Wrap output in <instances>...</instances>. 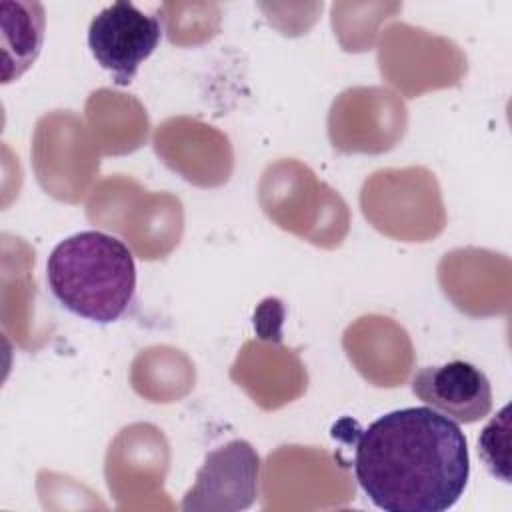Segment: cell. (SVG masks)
<instances>
[{"label":"cell","instance_id":"cell-1","mask_svg":"<svg viewBox=\"0 0 512 512\" xmlns=\"http://www.w3.org/2000/svg\"><path fill=\"white\" fill-rule=\"evenodd\" d=\"M354 476L386 512H446L470 478L468 442L458 422L430 406L392 410L360 432Z\"/></svg>","mask_w":512,"mask_h":512},{"label":"cell","instance_id":"cell-5","mask_svg":"<svg viewBox=\"0 0 512 512\" xmlns=\"http://www.w3.org/2000/svg\"><path fill=\"white\" fill-rule=\"evenodd\" d=\"M412 392L426 406L458 424L478 422L492 410L488 376L464 360L420 368L412 376Z\"/></svg>","mask_w":512,"mask_h":512},{"label":"cell","instance_id":"cell-3","mask_svg":"<svg viewBox=\"0 0 512 512\" xmlns=\"http://www.w3.org/2000/svg\"><path fill=\"white\" fill-rule=\"evenodd\" d=\"M162 26L156 16L138 10L132 2H114L102 8L88 26V48L94 60L126 86L138 66L158 48Z\"/></svg>","mask_w":512,"mask_h":512},{"label":"cell","instance_id":"cell-6","mask_svg":"<svg viewBox=\"0 0 512 512\" xmlns=\"http://www.w3.org/2000/svg\"><path fill=\"white\" fill-rule=\"evenodd\" d=\"M2 38H4V74L2 82L22 76L44 40V8L38 2H2Z\"/></svg>","mask_w":512,"mask_h":512},{"label":"cell","instance_id":"cell-4","mask_svg":"<svg viewBox=\"0 0 512 512\" xmlns=\"http://www.w3.org/2000/svg\"><path fill=\"white\" fill-rule=\"evenodd\" d=\"M260 456L246 440H230L206 454L194 486L184 494L180 508L192 510H244L258 496Z\"/></svg>","mask_w":512,"mask_h":512},{"label":"cell","instance_id":"cell-2","mask_svg":"<svg viewBox=\"0 0 512 512\" xmlns=\"http://www.w3.org/2000/svg\"><path fill=\"white\" fill-rule=\"evenodd\" d=\"M46 280L54 298L72 314L110 324L130 306L136 292L132 250L100 230L60 240L48 256Z\"/></svg>","mask_w":512,"mask_h":512}]
</instances>
